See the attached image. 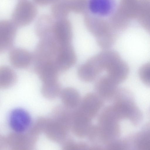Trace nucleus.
Here are the masks:
<instances>
[{
	"label": "nucleus",
	"mask_w": 150,
	"mask_h": 150,
	"mask_svg": "<svg viewBox=\"0 0 150 150\" xmlns=\"http://www.w3.org/2000/svg\"><path fill=\"white\" fill-rule=\"evenodd\" d=\"M8 148L6 137L0 134V150H5Z\"/></svg>",
	"instance_id": "30"
},
{
	"label": "nucleus",
	"mask_w": 150,
	"mask_h": 150,
	"mask_svg": "<svg viewBox=\"0 0 150 150\" xmlns=\"http://www.w3.org/2000/svg\"><path fill=\"white\" fill-rule=\"evenodd\" d=\"M76 61V56L71 43L59 44L54 64L59 71H63L72 67Z\"/></svg>",
	"instance_id": "6"
},
{
	"label": "nucleus",
	"mask_w": 150,
	"mask_h": 150,
	"mask_svg": "<svg viewBox=\"0 0 150 150\" xmlns=\"http://www.w3.org/2000/svg\"><path fill=\"white\" fill-rule=\"evenodd\" d=\"M134 146L138 150H150L149 124L145 125L135 134L132 140Z\"/></svg>",
	"instance_id": "18"
},
{
	"label": "nucleus",
	"mask_w": 150,
	"mask_h": 150,
	"mask_svg": "<svg viewBox=\"0 0 150 150\" xmlns=\"http://www.w3.org/2000/svg\"><path fill=\"white\" fill-rule=\"evenodd\" d=\"M59 45L53 34L40 38L32 54V63L35 72L45 64L54 62Z\"/></svg>",
	"instance_id": "3"
},
{
	"label": "nucleus",
	"mask_w": 150,
	"mask_h": 150,
	"mask_svg": "<svg viewBox=\"0 0 150 150\" xmlns=\"http://www.w3.org/2000/svg\"><path fill=\"white\" fill-rule=\"evenodd\" d=\"M8 123L13 132L20 133L28 132L33 125L29 113L25 109L20 108L11 110L8 117Z\"/></svg>",
	"instance_id": "5"
},
{
	"label": "nucleus",
	"mask_w": 150,
	"mask_h": 150,
	"mask_svg": "<svg viewBox=\"0 0 150 150\" xmlns=\"http://www.w3.org/2000/svg\"><path fill=\"white\" fill-rule=\"evenodd\" d=\"M17 76L14 70L6 66H0V89H6L16 83Z\"/></svg>",
	"instance_id": "21"
},
{
	"label": "nucleus",
	"mask_w": 150,
	"mask_h": 150,
	"mask_svg": "<svg viewBox=\"0 0 150 150\" xmlns=\"http://www.w3.org/2000/svg\"><path fill=\"white\" fill-rule=\"evenodd\" d=\"M61 94L62 95V98L64 102L67 103L68 105L70 103V105H74L75 103L79 102V93L74 88H65L62 91Z\"/></svg>",
	"instance_id": "25"
},
{
	"label": "nucleus",
	"mask_w": 150,
	"mask_h": 150,
	"mask_svg": "<svg viewBox=\"0 0 150 150\" xmlns=\"http://www.w3.org/2000/svg\"><path fill=\"white\" fill-rule=\"evenodd\" d=\"M16 32L15 26L12 23H0V53L13 47Z\"/></svg>",
	"instance_id": "10"
},
{
	"label": "nucleus",
	"mask_w": 150,
	"mask_h": 150,
	"mask_svg": "<svg viewBox=\"0 0 150 150\" xmlns=\"http://www.w3.org/2000/svg\"><path fill=\"white\" fill-rule=\"evenodd\" d=\"M115 5V0H88V11L98 16H106L114 11Z\"/></svg>",
	"instance_id": "15"
},
{
	"label": "nucleus",
	"mask_w": 150,
	"mask_h": 150,
	"mask_svg": "<svg viewBox=\"0 0 150 150\" xmlns=\"http://www.w3.org/2000/svg\"><path fill=\"white\" fill-rule=\"evenodd\" d=\"M139 0H120L117 8L130 20L135 18Z\"/></svg>",
	"instance_id": "23"
},
{
	"label": "nucleus",
	"mask_w": 150,
	"mask_h": 150,
	"mask_svg": "<svg viewBox=\"0 0 150 150\" xmlns=\"http://www.w3.org/2000/svg\"><path fill=\"white\" fill-rule=\"evenodd\" d=\"M117 86L106 75L97 79L95 87L99 96L102 99L109 100L113 99L118 88Z\"/></svg>",
	"instance_id": "13"
},
{
	"label": "nucleus",
	"mask_w": 150,
	"mask_h": 150,
	"mask_svg": "<svg viewBox=\"0 0 150 150\" xmlns=\"http://www.w3.org/2000/svg\"><path fill=\"white\" fill-rule=\"evenodd\" d=\"M135 18L144 29L150 32V0H139Z\"/></svg>",
	"instance_id": "17"
},
{
	"label": "nucleus",
	"mask_w": 150,
	"mask_h": 150,
	"mask_svg": "<svg viewBox=\"0 0 150 150\" xmlns=\"http://www.w3.org/2000/svg\"><path fill=\"white\" fill-rule=\"evenodd\" d=\"M51 16L55 20L67 18L70 10L68 0H56L51 4Z\"/></svg>",
	"instance_id": "22"
},
{
	"label": "nucleus",
	"mask_w": 150,
	"mask_h": 150,
	"mask_svg": "<svg viewBox=\"0 0 150 150\" xmlns=\"http://www.w3.org/2000/svg\"><path fill=\"white\" fill-rule=\"evenodd\" d=\"M70 11L84 14L88 11V0H68Z\"/></svg>",
	"instance_id": "24"
},
{
	"label": "nucleus",
	"mask_w": 150,
	"mask_h": 150,
	"mask_svg": "<svg viewBox=\"0 0 150 150\" xmlns=\"http://www.w3.org/2000/svg\"><path fill=\"white\" fill-rule=\"evenodd\" d=\"M83 15L86 28L96 39L117 35L118 33L112 28L108 21L102 17L93 14L88 11Z\"/></svg>",
	"instance_id": "4"
},
{
	"label": "nucleus",
	"mask_w": 150,
	"mask_h": 150,
	"mask_svg": "<svg viewBox=\"0 0 150 150\" xmlns=\"http://www.w3.org/2000/svg\"><path fill=\"white\" fill-rule=\"evenodd\" d=\"M60 89V84L58 81H57L51 83H43L42 90L45 94L54 95L58 93Z\"/></svg>",
	"instance_id": "28"
},
{
	"label": "nucleus",
	"mask_w": 150,
	"mask_h": 150,
	"mask_svg": "<svg viewBox=\"0 0 150 150\" xmlns=\"http://www.w3.org/2000/svg\"><path fill=\"white\" fill-rule=\"evenodd\" d=\"M113 99L112 107L120 120L129 119L135 126L139 125L142 120V114L130 91L125 88H118Z\"/></svg>",
	"instance_id": "1"
},
{
	"label": "nucleus",
	"mask_w": 150,
	"mask_h": 150,
	"mask_svg": "<svg viewBox=\"0 0 150 150\" xmlns=\"http://www.w3.org/2000/svg\"><path fill=\"white\" fill-rule=\"evenodd\" d=\"M120 121L112 105L103 109L98 116L97 125L100 143L106 146L119 138L121 133Z\"/></svg>",
	"instance_id": "2"
},
{
	"label": "nucleus",
	"mask_w": 150,
	"mask_h": 150,
	"mask_svg": "<svg viewBox=\"0 0 150 150\" xmlns=\"http://www.w3.org/2000/svg\"><path fill=\"white\" fill-rule=\"evenodd\" d=\"M103 103V99L97 94L89 93L84 98L81 110L92 120L98 114Z\"/></svg>",
	"instance_id": "12"
},
{
	"label": "nucleus",
	"mask_w": 150,
	"mask_h": 150,
	"mask_svg": "<svg viewBox=\"0 0 150 150\" xmlns=\"http://www.w3.org/2000/svg\"><path fill=\"white\" fill-rule=\"evenodd\" d=\"M56 20L51 15L44 14L40 16L35 25L37 35L41 38L53 34Z\"/></svg>",
	"instance_id": "16"
},
{
	"label": "nucleus",
	"mask_w": 150,
	"mask_h": 150,
	"mask_svg": "<svg viewBox=\"0 0 150 150\" xmlns=\"http://www.w3.org/2000/svg\"><path fill=\"white\" fill-rule=\"evenodd\" d=\"M59 71L54 63H51L42 66L36 72L43 83L58 81Z\"/></svg>",
	"instance_id": "19"
},
{
	"label": "nucleus",
	"mask_w": 150,
	"mask_h": 150,
	"mask_svg": "<svg viewBox=\"0 0 150 150\" xmlns=\"http://www.w3.org/2000/svg\"><path fill=\"white\" fill-rule=\"evenodd\" d=\"M130 140L127 139H118L106 146V150H128L130 148Z\"/></svg>",
	"instance_id": "26"
},
{
	"label": "nucleus",
	"mask_w": 150,
	"mask_h": 150,
	"mask_svg": "<svg viewBox=\"0 0 150 150\" xmlns=\"http://www.w3.org/2000/svg\"><path fill=\"white\" fill-rule=\"evenodd\" d=\"M9 59L13 67L17 69H24L28 67L32 63V55L25 49L12 47L10 50Z\"/></svg>",
	"instance_id": "8"
},
{
	"label": "nucleus",
	"mask_w": 150,
	"mask_h": 150,
	"mask_svg": "<svg viewBox=\"0 0 150 150\" xmlns=\"http://www.w3.org/2000/svg\"><path fill=\"white\" fill-rule=\"evenodd\" d=\"M139 75L142 82L146 85L149 86L150 84V64L147 63L139 68Z\"/></svg>",
	"instance_id": "27"
},
{
	"label": "nucleus",
	"mask_w": 150,
	"mask_h": 150,
	"mask_svg": "<svg viewBox=\"0 0 150 150\" xmlns=\"http://www.w3.org/2000/svg\"><path fill=\"white\" fill-rule=\"evenodd\" d=\"M53 34L59 44L71 43L73 35L70 21L67 18L56 20Z\"/></svg>",
	"instance_id": "9"
},
{
	"label": "nucleus",
	"mask_w": 150,
	"mask_h": 150,
	"mask_svg": "<svg viewBox=\"0 0 150 150\" xmlns=\"http://www.w3.org/2000/svg\"><path fill=\"white\" fill-rule=\"evenodd\" d=\"M107 76L118 85L127 78L129 72L127 64L121 59L110 65L106 70Z\"/></svg>",
	"instance_id": "11"
},
{
	"label": "nucleus",
	"mask_w": 150,
	"mask_h": 150,
	"mask_svg": "<svg viewBox=\"0 0 150 150\" xmlns=\"http://www.w3.org/2000/svg\"><path fill=\"white\" fill-rule=\"evenodd\" d=\"M33 135L28 132H14L6 137L8 147L12 150H26L32 148L34 142Z\"/></svg>",
	"instance_id": "7"
},
{
	"label": "nucleus",
	"mask_w": 150,
	"mask_h": 150,
	"mask_svg": "<svg viewBox=\"0 0 150 150\" xmlns=\"http://www.w3.org/2000/svg\"><path fill=\"white\" fill-rule=\"evenodd\" d=\"M34 3L26 1L21 4L16 13V16L19 20L17 24L20 26L27 25L32 22L37 13V9Z\"/></svg>",
	"instance_id": "14"
},
{
	"label": "nucleus",
	"mask_w": 150,
	"mask_h": 150,
	"mask_svg": "<svg viewBox=\"0 0 150 150\" xmlns=\"http://www.w3.org/2000/svg\"><path fill=\"white\" fill-rule=\"evenodd\" d=\"M56 0H33L34 3L40 6H45L51 4Z\"/></svg>",
	"instance_id": "29"
},
{
	"label": "nucleus",
	"mask_w": 150,
	"mask_h": 150,
	"mask_svg": "<svg viewBox=\"0 0 150 150\" xmlns=\"http://www.w3.org/2000/svg\"><path fill=\"white\" fill-rule=\"evenodd\" d=\"M130 21L129 18L116 8L110 15L108 21L112 28L118 33L127 28Z\"/></svg>",
	"instance_id": "20"
}]
</instances>
